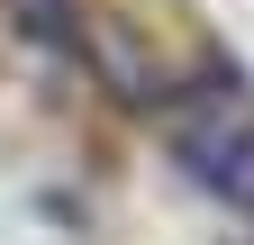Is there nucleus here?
I'll use <instances>...</instances> for the list:
<instances>
[{
  "instance_id": "nucleus-1",
  "label": "nucleus",
  "mask_w": 254,
  "mask_h": 245,
  "mask_svg": "<svg viewBox=\"0 0 254 245\" xmlns=\"http://www.w3.org/2000/svg\"><path fill=\"white\" fill-rule=\"evenodd\" d=\"M164 136H173L182 173L209 191V182L254 145V82H245L236 64H227V73H200V82H173V91H164Z\"/></svg>"
},
{
  "instance_id": "nucleus-2",
  "label": "nucleus",
  "mask_w": 254,
  "mask_h": 245,
  "mask_svg": "<svg viewBox=\"0 0 254 245\" xmlns=\"http://www.w3.org/2000/svg\"><path fill=\"white\" fill-rule=\"evenodd\" d=\"M82 55H91V73H100V91H118L127 109H164V64H154V46L127 27L118 9H91L82 18Z\"/></svg>"
},
{
  "instance_id": "nucleus-3",
  "label": "nucleus",
  "mask_w": 254,
  "mask_h": 245,
  "mask_svg": "<svg viewBox=\"0 0 254 245\" xmlns=\"http://www.w3.org/2000/svg\"><path fill=\"white\" fill-rule=\"evenodd\" d=\"M9 18H18V37H37V46L82 37V0H9Z\"/></svg>"
}]
</instances>
